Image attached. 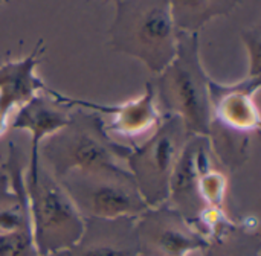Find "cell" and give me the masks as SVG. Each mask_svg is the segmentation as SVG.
Instances as JSON below:
<instances>
[{
    "label": "cell",
    "instance_id": "cell-1",
    "mask_svg": "<svg viewBox=\"0 0 261 256\" xmlns=\"http://www.w3.org/2000/svg\"><path fill=\"white\" fill-rule=\"evenodd\" d=\"M210 79L200 60L199 34L179 31L174 58L150 81L161 116H174L188 134L208 137L213 122Z\"/></svg>",
    "mask_w": 261,
    "mask_h": 256
},
{
    "label": "cell",
    "instance_id": "cell-2",
    "mask_svg": "<svg viewBox=\"0 0 261 256\" xmlns=\"http://www.w3.org/2000/svg\"><path fill=\"white\" fill-rule=\"evenodd\" d=\"M130 147L116 142L98 113L73 107L67 124L47 136L38 148L41 165L57 179L72 171L125 166Z\"/></svg>",
    "mask_w": 261,
    "mask_h": 256
},
{
    "label": "cell",
    "instance_id": "cell-3",
    "mask_svg": "<svg viewBox=\"0 0 261 256\" xmlns=\"http://www.w3.org/2000/svg\"><path fill=\"white\" fill-rule=\"evenodd\" d=\"M177 32L170 0H121L109 37L113 50L141 61L158 75L176 55Z\"/></svg>",
    "mask_w": 261,
    "mask_h": 256
},
{
    "label": "cell",
    "instance_id": "cell-4",
    "mask_svg": "<svg viewBox=\"0 0 261 256\" xmlns=\"http://www.w3.org/2000/svg\"><path fill=\"white\" fill-rule=\"evenodd\" d=\"M23 179L37 255L70 250L84 232V218L40 159L28 163Z\"/></svg>",
    "mask_w": 261,
    "mask_h": 256
},
{
    "label": "cell",
    "instance_id": "cell-5",
    "mask_svg": "<svg viewBox=\"0 0 261 256\" xmlns=\"http://www.w3.org/2000/svg\"><path fill=\"white\" fill-rule=\"evenodd\" d=\"M58 182L84 220L136 218L148 209L122 165L72 171Z\"/></svg>",
    "mask_w": 261,
    "mask_h": 256
},
{
    "label": "cell",
    "instance_id": "cell-6",
    "mask_svg": "<svg viewBox=\"0 0 261 256\" xmlns=\"http://www.w3.org/2000/svg\"><path fill=\"white\" fill-rule=\"evenodd\" d=\"M191 134L180 119L162 116L153 134L138 147H130L125 168L132 174L148 208L164 205L168 200L170 179L176 160Z\"/></svg>",
    "mask_w": 261,
    "mask_h": 256
},
{
    "label": "cell",
    "instance_id": "cell-7",
    "mask_svg": "<svg viewBox=\"0 0 261 256\" xmlns=\"http://www.w3.org/2000/svg\"><path fill=\"white\" fill-rule=\"evenodd\" d=\"M141 255L187 256L202 246L200 237L176 209L148 208L135 220Z\"/></svg>",
    "mask_w": 261,
    "mask_h": 256
},
{
    "label": "cell",
    "instance_id": "cell-8",
    "mask_svg": "<svg viewBox=\"0 0 261 256\" xmlns=\"http://www.w3.org/2000/svg\"><path fill=\"white\" fill-rule=\"evenodd\" d=\"M210 140L205 136H190L176 160L168 198L184 218H199L206 212V205L200 197L199 182L202 173L214 163Z\"/></svg>",
    "mask_w": 261,
    "mask_h": 256
},
{
    "label": "cell",
    "instance_id": "cell-9",
    "mask_svg": "<svg viewBox=\"0 0 261 256\" xmlns=\"http://www.w3.org/2000/svg\"><path fill=\"white\" fill-rule=\"evenodd\" d=\"M46 92L52 98H55L60 102L67 104L70 107H81V108H86V110H90L95 113L110 115V121L107 124L104 122V125H106L107 133L112 137H113V134H116V136L135 139V137L144 136L150 131L153 133L162 119L158 104H156V96H154L151 82L145 84V90L141 96H138L128 102H124L121 105H99V104H93L89 101L69 98V96H64L49 87Z\"/></svg>",
    "mask_w": 261,
    "mask_h": 256
},
{
    "label": "cell",
    "instance_id": "cell-10",
    "mask_svg": "<svg viewBox=\"0 0 261 256\" xmlns=\"http://www.w3.org/2000/svg\"><path fill=\"white\" fill-rule=\"evenodd\" d=\"M261 78H245L236 84H219L210 79L213 122L228 131L251 136L260 128V113L254 95Z\"/></svg>",
    "mask_w": 261,
    "mask_h": 256
},
{
    "label": "cell",
    "instance_id": "cell-11",
    "mask_svg": "<svg viewBox=\"0 0 261 256\" xmlns=\"http://www.w3.org/2000/svg\"><path fill=\"white\" fill-rule=\"evenodd\" d=\"M43 50V41L40 40L24 58L6 61L0 66V136L9 127L12 110H18L38 95V92L47 89L35 73Z\"/></svg>",
    "mask_w": 261,
    "mask_h": 256
},
{
    "label": "cell",
    "instance_id": "cell-12",
    "mask_svg": "<svg viewBox=\"0 0 261 256\" xmlns=\"http://www.w3.org/2000/svg\"><path fill=\"white\" fill-rule=\"evenodd\" d=\"M136 218H87L81 238L66 253L67 256H141L135 227Z\"/></svg>",
    "mask_w": 261,
    "mask_h": 256
},
{
    "label": "cell",
    "instance_id": "cell-13",
    "mask_svg": "<svg viewBox=\"0 0 261 256\" xmlns=\"http://www.w3.org/2000/svg\"><path fill=\"white\" fill-rule=\"evenodd\" d=\"M72 108L73 107L63 104L52 96L35 95L29 102L17 110L9 127L31 134L29 162H38L40 144L67 124Z\"/></svg>",
    "mask_w": 261,
    "mask_h": 256
},
{
    "label": "cell",
    "instance_id": "cell-14",
    "mask_svg": "<svg viewBox=\"0 0 261 256\" xmlns=\"http://www.w3.org/2000/svg\"><path fill=\"white\" fill-rule=\"evenodd\" d=\"M240 0H170L171 15L177 31L199 34L217 17L231 14Z\"/></svg>",
    "mask_w": 261,
    "mask_h": 256
},
{
    "label": "cell",
    "instance_id": "cell-15",
    "mask_svg": "<svg viewBox=\"0 0 261 256\" xmlns=\"http://www.w3.org/2000/svg\"><path fill=\"white\" fill-rule=\"evenodd\" d=\"M226 182L228 180H226L225 173L217 169L214 163L202 173L200 182H199V191L206 206L219 205L223 200L225 192H226Z\"/></svg>",
    "mask_w": 261,
    "mask_h": 256
},
{
    "label": "cell",
    "instance_id": "cell-16",
    "mask_svg": "<svg viewBox=\"0 0 261 256\" xmlns=\"http://www.w3.org/2000/svg\"><path fill=\"white\" fill-rule=\"evenodd\" d=\"M242 41L248 52V76L261 78V29L258 24L242 32Z\"/></svg>",
    "mask_w": 261,
    "mask_h": 256
},
{
    "label": "cell",
    "instance_id": "cell-17",
    "mask_svg": "<svg viewBox=\"0 0 261 256\" xmlns=\"http://www.w3.org/2000/svg\"><path fill=\"white\" fill-rule=\"evenodd\" d=\"M43 256H67L66 252H61V253H52V255H43Z\"/></svg>",
    "mask_w": 261,
    "mask_h": 256
},
{
    "label": "cell",
    "instance_id": "cell-18",
    "mask_svg": "<svg viewBox=\"0 0 261 256\" xmlns=\"http://www.w3.org/2000/svg\"><path fill=\"white\" fill-rule=\"evenodd\" d=\"M101 2H104V3H118V2H121V0H101Z\"/></svg>",
    "mask_w": 261,
    "mask_h": 256
},
{
    "label": "cell",
    "instance_id": "cell-19",
    "mask_svg": "<svg viewBox=\"0 0 261 256\" xmlns=\"http://www.w3.org/2000/svg\"><path fill=\"white\" fill-rule=\"evenodd\" d=\"M5 2H6V0H0V6H2V5H3Z\"/></svg>",
    "mask_w": 261,
    "mask_h": 256
}]
</instances>
